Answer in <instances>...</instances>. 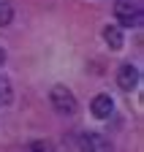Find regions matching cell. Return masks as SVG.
<instances>
[{
  "mask_svg": "<svg viewBox=\"0 0 144 152\" xmlns=\"http://www.w3.org/2000/svg\"><path fill=\"white\" fill-rule=\"evenodd\" d=\"M103 41L109 44V49L120 52V49L125 46V35H122V30H120L117 25H106V27H103Z\"/></svg>",
  "mask_w": 144,
  "mask_h": 152,
  "instance_id": "6",
  "label": "cell"
},
{
  "mask_svg": "<svg viewBox=\"0 0 144 152\" xmlns=\"http://www.w3.org/2000/svg\"><path fill=\"white\" fill-rule=\"evenodd\" d=\"M14 101V90H11V82L6 73H0V106H8Z\"/></svg>",
  "mask_w": 144,
  "mask_h": 152,
  "instance_id": "7",
  "label": "cell"
},
{
  "mask_svg": "<svg viewBox=\"0 0 144 152\" xmlns=\"http://www.w3.org/2000/svg\"><path fill=\"white\" fill-rule=\"evenodd\" d=\"M3 63H6V49L0 46V65H3Z\"/></svg>",
  "mask_w": 144,
  "mask_h": 152,
  "instance_id": "10",
  "label": "cell"
},
{
  "mask_svg": "<svg viewBox=\"0 0 144 152\" xmlns=\"http://www.w3.org/2000/svg\"><path fill=\"white\" fill-rule=\"evenodd\" d=\"M49 101H52V109H55L57 114H74L76 111V95L71 92L68 87H63V84H57V87H52V92H49Z\"/></svg>",
  "mask_w": 144,
  "mask_h": 152,
  "instance_id": "1",
  "label": "cell"
},
{
  "mask_svg": "<svg viewBox=\"0 0 144 152\" xmlns=\"http://www.w3.org/2000/svg\"><path fill=\"white\" fill-rule=\"evenodd\" d=\"M27 152H52V144L49 141H30Z\"/></svg>",
  "mask_w": 144,
  "mask_h": 152,
  "instance_id": "9",
  "label": "cell"
},
{
  "mask_svg": "<svg viewBox=\"0 0 144 152\" xmlns=\"http://www.w3.org/2000/svg\"><path fill=\"white\" fill-rule=\"evenodd\" d=\"M114 16L120 25H131V27H139L141 25V6L133 3V0H120L114 6Z\"/></svg>",
  "mask_w": 144,
  "mask_h": 152,
  "instance_id": "2",
  "label": "cell"
},
{
  "mask_svg": "<svg viewBox=\"0 0 144 152\" xmlns=\"http://www.w3.org/2000/svg\"><path fill=\"white\" fill-rule=\"evenodd\" d=\"M79 149L82 152H112V144L101 133H82L79 136Z\"/></svg>",
  "mask_w": 144,
  "mask_h": 152,
  "instance_id": "3",
  "label": "cell"
},
{
  "mask_svg": "<svg viewBox=\"0 0 144 152\" xmlns=\"http://www.w3.org/2000/svg\"><path fill=\"white\" fill-rule=\"evenodd\" d=\"M117 84H120V90H125V92L136 90V84H139V68L131 65V63L120 65V71H117Z\"/></svg>",
  "mask_w": 144,
  "mask_h": 152,
  "instance_id": "4",
  "label": "cell"
},
{
  "mask_svg": "<svg viewBox=\"0 0 144 152\" xmlns=\"http://www.w3.org/2000/svg\"><path fill=\"white\" fill-rule=\"evenodd\" d=\"M112 109H114V103H112L109 95H95L93 103H90V111H93L98 120H109L112 117Z\"/></svg>",
  "mask_w": 144,
  "mask_h": 152,
  "instance_id": "5",
  "label": "cell"
},
{
  "mask_svg": "<svg viewBox=\"0 0 144 152\" xmlns=\"http://www.w3.org/2000/svg\"><path fill=\"white\" fill-rule=\"evenodd\" d=\"M11 19H14V8L8 3H0V27L11 25Z\"/></svg>",
  "mask_w": 144,
  "mask_h": 152,
  "instance_id": "8",
  "label": "cell"
}]
</instances>
